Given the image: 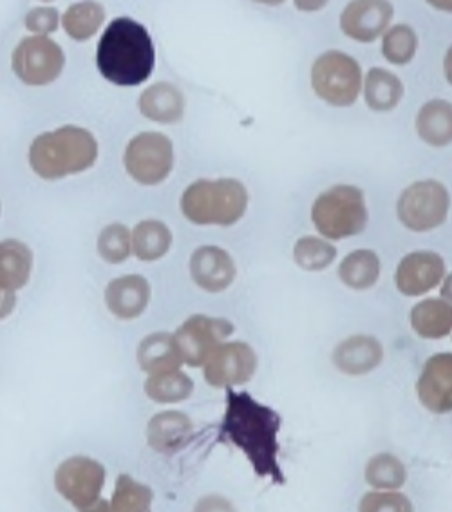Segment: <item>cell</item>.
I'll use <instances>...</instances> for the list:
<instances>
[{
	"mask_svg": "<svg viewBox=\"0 0 452 512\" xmlns=\"http://www.w3.org/2000/svg\"><path fill=\"white\" fill-rule=\"evenodd\" d=\"M382 359V344L369 335L349 337L333 351V364L346 375H366L369 371L377 370Z\"/></svg>",
	"mask_w": 452,
	"mask_h": 512,
	"instance_id": "d6986e66",
	"label": "cell"
},
{
	"mask_svg": "<svg viewBox=\"0 0 452 512\" xmlns=\"http://www.w3.org/2000/svg\"><path fill=\"white\" fill-rule=\"evenodd\" d=\"M172 232L169 227L156 219L138 223L131 236L132 252L142 261H156L169 252Z\"/></svg>",
	"mask_w": 452,
	"mask_h": 512,
	"instance_id": "d4e9b609",
	"label": "cell"
},
{
	"mask_svg": "<svg viewBox=\"0 0 452 512\" xmlns=\"http://www.w3.org/2000/svg\"><path fill=\"white\" fill-rule=\"evenodd\" d=\"M234 333V324L221 317L192 315L174 333L181 361L192 368L205 366L212 353Z\"/></svg>",
	"mask_w": 452,
	"mask_h": 512,
	"instance_id": "30bf717a",
	"label": "cell"
},
{
	"mask_svg": "<svg viewBox=\"0 0 452 512\" xmlns=\"http://www.w3.org/2000/svg\"><path fill=\"white\" fill-rule=\"evenodd\" d=\"M279 429L281 417L274 409L257 402L246 391L236 393L226 388V413L221 433L245 453L257 475L270 478L274 484H284L279 465Z\"/></svg>",
	"mask_w": 452,
	"mask_h": 512,
	"instance_id": "6da1fadb",
	"label": "cell"
},
{
	"mask_svg": "<svg viewBox=\"0 0 452 512\" xmlns=\"http://www.w3.org/2000/svg\"><path fill=\"white\" fill-rule=\"evenodd\" d=\"M151 301V285L143 275H123L114 279L105 290L107 308L118 319L131 321L140 317Z\"/></svg>",
	"mask_w": 452,
	"mask_h": 512,
	"instance_id": "ac0fdd59",
	"label": "cell"
},
{
	"mask_svg": "<svg viewBox=\"0 0 452 512\" xmlns=\"http://www.w3.org/2000/svg\"><path fill=\"white\" fill-rule=\"evenodd\" d=\"M366 482L378 491H398L407 482V469L396 456L375 455L366 465Z\"/></svg>",
	"mask_w": 452,
	"mask_h": 512,
	"instance_id": "4dcf8cb0",
	"label": "cell"
},
{
	"mask_svg": "<svg viewBox=\"0 0 452 512\" xmlns=\"http://www.w3.org/2000/svg\"><path fill=\"white\" fill-rule=\"evenodd\" d=\"M295 263L301 266L302 270L319 272L324 270L335 261L337 248L328 241L321 238H301L293 248Z\"/></svg>",
	"mask_w": 452,
	"mask_h": 512,
	"instance_id": "d6a6232c",
	"label": "cell"
},
{
	"mask_svg": "<svg viewBox=\"0 0 452 512\" xmlns=\"http://www.w3.org/2000/svg\"><path fill=\"white\" fill-rule=\"evenodd\" d=\"M66 64L64 51L48 37H28L13 53V71L28 86L55 82Z\"/></svg>",
	"mask_w": 452,
	"mask_h": 512,
	"instance_id": "8fae6325",
	"label": "cell"
},
{
	"mask_svg": "<svg viewBox=\"0 0 452 512\" xmlns=\"http://www.w3.org/2000/svg\"><path fill=\"white\" fill-rule=\"evenodd\" d=\"M398 218L415 232L440 227L449 212V192L434 180L416 181L398 200Z\"/></svg>",
	"mask_w": 452,
	"mask_h": 512,
	"instance_id": "ba28073f",
	"label": "cell"
},
{
	"mask_svg": "<svg viewBox=\"0 0 452 512\" xmlns=\"http://www.w3.org/2000/svg\"><path fill=\"white\" fill-rule=\"evenodd\" d=\"M105 10L98 2H78L64 13V29L75 40H87L104 24Z\"/></svg>",
	"mask_w": 452,
	"mask_h": 512,
	"instance_id": "f546056e",
	"label": "cell"
},
{
	"mask_svg": "<svg viewBox=\"0 0 452 512\" xmlns=\"http://www.w3.org/2000/svg\"><path fill=\"white\" fill-rule=\"evenodd\" d=\"M416 129L420 138L433 147H443L451 143V104L445 100H433L425 104L416 118Z\"/></svg>",
	"mask_w": 452,
	"mask_h": 512,
	"instance_id": "cb8c5ba5",
	"label": "cell"
},
{
	"mask_svg": "<svg viewBox=\"0 0 452 512\" xmlns=\"http://www.w3.org/2000/svg\"><path fill=\"white\" fill-rule=\"evenodd\" d=\"M105 478V467L95 458L71 456L55 471V489L78 512H109V502L102 496Z\"/></svg>",
	"mask_w": 452,
	"mask_h": 512,
	"instance_id": "8992f818",
	"label": "cell"
},
{
	"mask_svg": "<svg viewBox=\"0 0 452 512\" xmlns=\"http://www.w3.org/2000/svg\"><path fill=\"white\" fill-rule=\"evenodd\" d=\"M248 190L241 181L199 180L183 192L181 210L194 225L230 227L245 216Z\"/></svg>",
	"mask_w": 452,
	"mask_h": 512,
	"instance_id": "277c9868",
	"label": "cell"
},
{
	"mask_svg": "<svg viewBox=\"0 0 452 512\" xmlns=\"http://www.w3.org/2000/svg\"><path fill=\"white\" fill-rule=\"evenodd\" d=\"M445 263L434 252H413L405 256L396 270V288L404 295L415 297L431 292L442 283Z\"/></svg>",
	"mask_w": 452,
	"mask_h": 512,
	"instance_id": "5bb4252c",
	"label": "cell"
},
{
	"mask_svg": "<svg viewBox=\"0 0 452 512\" xmlns=\"http://www.w3.org/2000/svg\"><path fill=\"white\" fill-rule=\"evenodd\" d=\"M98 252L107 263H123L131 256V232L122 223L105 227L98 238Z\"/></svg>",
	"mask_w": 452,
	"mask_h": 512,
	"instance_id": "836d02e7",
	"label": "cell"
},
{
	"mask_svg": "<svg viewBox=\"0 0 452 512\" xmlns=\"http://www.w3.org/2000/svg\"><path fill=\"white\" fill-rule=\"evenodd\" d=\"M364 96L373 111H391L400 104L404 96V84L393 73L375 67L369 71L366 78Z\"/></svg>",
	"mask_w": 452,
	"mask_h": 512,
	"instance_id": "484cf974",
	"label": "cell"
},
{
	"mask_svg": "<svg viewBox=\"0 0 452 512\" xmlns=\"http://www.w3.org/2000/svg\"><path fill=\"white\" fill-rule=\"evenodd\" d=\"M156 53L147 28L129 19H114L98 42L96 64L116 86H140L154 71Z\"/></svg>",
	"mask_w": 452,
	"mask_h": 512,
	"instance_id": "7a4b0ae2",
	"label": "cell"
},
{
	"mask_svg": "<svg viewBox=\"0 0 452 512\" xmlns=\"http://www.w3.org/2000/svg\"><path fill=\"white\" fill-rule=\"evenodd\" d=\"M257 371V355L250 344L223 342L205 362L203 377L212 388H234L246 384Z\"/></svg>",
	"mask_w": 452,
	"mask_h": 512,
	"instance_id": "7c38bea8",
	"label": "cell"
},
{
	"mask_svg": "<svg viewBox=\"0 0 452 512\" xmlns=\"http://www.w3.org/2000/svg\"><path fill=\"white\" fill-rule=\"evenodd\" d=\"M58 22H60V13L57 8H35L28 13L26 17V28L37 37H46L49 33L57 31Z\"/></svg>",
	"mask_w": 452,
	"mask_h": 512,
	"instance_id": "d590c367",
	"label": "cell"
},
{
	"mask_svg": "<svg viewBox=\"0 0 452 512\" xmlns=\"http://www.w3.org/2000/svg\"><path fill=\"white\" fill-rule=\"evenodd\" d=\"M15 304H17L15 292L6 290V288H0V321L6 319L15 310Z\"/></svg>",
	"mask_w": 452,
	"mask_h": 512,
	"instance_id": "74e56055",
	"label": "cell"
},
{
	"mask_svg": "<svg viewBox=\"0 0 452 512\" xmlns=\"http://www.w3.org/2000/svg\"><path fill=\"white\" fill-rule=\"evenodd\" d=\"M411 326L424 339H443L451 333V304L442 299H425L411 312Z\"/></svg>",
	"mask_w": 452,
	"mask_h": 512,
	"instance_id": "603a6c76",
	"label": "cell"
},
{
	"mask_svg": "<svg viewBox=\"0 0 452 512\" xmlns=\"http://www.w3.org/2000/svg\"><path fill=\"white\" fill-rule=\"evenodd\" d=\"M340 281L353 290H368L380 277V259L373 250H357L339 266Z\"/></svg>",
	"mask_w": 452,
	"mask_h": 512,
	"instance_id": "4316f807",
	"label": "cell"
},
{
	"mask_svg": "<svg viewBox=\"0 0 452 512\" xmlns=\"http://www.w3.org/2000/svg\"><path fill=\"white\" fill-rule=\"evenodd\" d=\"M145 393L158 404H178L190 399L194 393V382L183 371H169L151 375L145 382Z\"/></svg>",
	"mask_w": 452,
	"mask_h": 512,
	"instance_id": "83f0119b",
	"label": "cell"
},
{
	"mask_svg": "<svg viewBox=\"0 0 452 512\" xmlns=\"http://www.w3.org/2000/svg\"><path fill=\"white\" fill-rule=\"evenodd\" d=\"M140 111L152 122L178 124L185 113V98L178 87L160 82L143 91Z\"/></svg>",
	"mask_w": 452,
	"mask_h": 512,
	"instance_id": "ffe728a7",
	"label": "cell"
},
{
	"mask_svg": "<svg viewBox=\"0 0 452 512\" xmlns=\"http://www.w3.org/2000/svg\"><path fill=\"white\" fill-rule=\"evenodd\" d=\"M393 4L382 0L349 2L340 17V28L353 40L373 42L386 31L393 19Z\"/></svg>",
	"mask_w": 452,
	"mask_h": 512,
	"instance_id": "4fadbf2b",
	"label": "cell"
},
{
	"mask_svg": "<svg viewBox=\"0 0 452 512\" xmlns=\"http://www.w3.org/2000/svg\"><path fill=\"white\" fill-rule=\"evenodd\" d=\"M138 364L149 375L178 371L183 361L179 357L174 335L158 332L145 337L138 348Z\"/></svg>",
	"mask_w": 452,
	"mask_h": 512,
	"instance_id": "44dd1931",
	"label": "cell"
},
{
	"mask_svg": "<svg viewBox=\"0 0 452 512\" xmlns=\"http://www.w3.org/2000/svg\"><path fill=\"white\" fill-rule=\"evenodd\" d=\"M311 219L324 238L357 236L368 225L364 192L353 185L331 187L313 203Z\"/></svg>",
	"mask_w": 452,
	"mask_h": 512,
	"instance_id": "5b68a950",
	"label": "cell"
},
{
	"mask_svg": "<svg viewBox=\"0 0 452 512\" xmlns=\"http://www.w3.org/2000/svg\"><path fill=\"white\" fill-rule=\"evenodd\" d=\"M190 275L205 292H223L236 279V263L219 247H201L190 257Z\"/></svg>",
	"mask_w": 452,
	"mask_h": 512,
	"instance_id": "2e32d148",
	"label": "cell"
},
{
	"mask_svg": "<svg viewBox=\"0 0 452 512\" xmlns=\"http://www.w3.org/2000/svg\"><path fill=\"white\" fill-rule=\"evenodd\" d=\"M416 49H418V37H416L415 29L407 24H398L384 35L382 53L387 62H391L395 66L409 64L416 55Z\"/></svg>",
	"mask_w": 452,
	"mask_h": 512,
	"instance_id": "1f68e13d",
	"label": "cell"
},
{
	"mask_svg": "<svg viewBox=\"0 0 452 512\" xmlns=\"http://www.w3.org/2000/svg\"><path fill=\"white\" fill-rule=\"evenodd\" d=\"M98 158V142L87 129L66 125L40 134L31 143L29 163L44 180H60L87 171Z\"/></svg>",
	"mask_w": 452,
	"mask_h": 512,
	"instance_id": "3957f363",
	"label": "cell"
},
{
	"mask_svg": "<svg viewBox=\"0 0 452 512\" xmlns=\"http://www.w3.org/2000/svg\"><path fill=\"white\" fill-rule=\"evenodd\" d=\"M451 371V353H438L425 362L424 370L420 373V379L416 384L418 399L422 402V406L436 415L451 411Z\"/></svg>",
	"mask_w": 452,
	"mask_h": 512,
	"instance_id": "9a60e30c",
	"label": "cell"
},
{
	"mask_svg": "<svg viewBox=\"0 0 452 512\" xmlns=\"http://www.w3.org/2000/svg\"><path fill=\"white\" fill-rule=\"evenodd\" d=\"M33 268V252L17 239L0 243V288L19 290L28 285Z\"/></svg>",
	"mask_w": 452,
	"mask_h": 512,
	"instance_id": "7402d4cb",
	"label": "cell"
},
{
	"mask_svg": "<svg viewBox=\"0 0 452 512\" xmlns=\"http://www.w3.org/2000/svg\"><path fill=\"white\" fill-rule=\"evenodd\" d=\"M123 162L132 180L142 185H158L172 171L174 147L165 134H138L127 145Z\"/></svg>",
	"mask_w": 452,
	"mask_h": 512,
	"instance_id": "9c48e42d",
	"label": "cell"
},
{
	"mask_svg": "<svg viewBox=\"0 0 452 512\" xmlns=\"http://www.w3.org/2000/svg\"><path fill=\"white\" fill-rule=\"evenodd\" d=\"M311 86L319 98L335 107H348L358 98L362 69L357 60L342 51H328L315 60Z\"/></svg>",
	"mask_w": 452,
	"mask_h": 512,
	"instance_id": "52a82bcc",
	"label": "cell"
},
{
	"mask_svg": "<svg viewBox=\"0 0 452 512\" xmlns=\"http://www.w3.org/2000/svg\"><path fill=\"white\" fill-rule=\"evenodd\" d=\"M194 437V422L181 411H163L149 420L147 442L161 455H174L189 446Z\"/></svg>",
	"mask_w": 452,
	"mask_h": 512,
	"instance_id": "e0dca14e",
	"label": "cell"
},
{
	"mask_svg": "<svg viewBox=\"0 0 452 512\" xmlns=\"http://www.w3.org/2000/svg\"><path fill=\"white\" fill-rule=\"evenodd\" d=\"M152 502L154 491L149 485L134 480L132 476L120 475L116 478L109 512H152Z\"/></svg>",
	"mask_w": 452,
	"mask_h": 512,
	"instance_id": "f1b7e54d",
	"label": "cell"
},
{
	"mask_svg": "<svg viewBox=\"0 0 452 512\" xmlns=\"http://www.w3.org/2000/svg\"><path fill=\"white\" fill-rule=\"evenodd\" d=\"M194 512H237L234 503L230 502L225 496L219 494H210L199 498V502L194 507Z\"/></svg>",
	"mask_w": 452,
	"mask_h": 512,
	"instance_id": "8d00e7d4",
	"label": "cell"
},
{
	"mask_svg": "<svg viewBox=\"0 0 452 512\" xmlns=\"http://www.w3.org/2000/svg\"><path fill=\"white\" fill-rule=\"evenodd\" d=\"M358 512H415V507L398 491H373L362 496Z\"/></svg>",
	"mask_w": 452,
	"mask_h": 512,
	"instance_id": "e575fe53",
	"label": "cell"
}]
</instances>
